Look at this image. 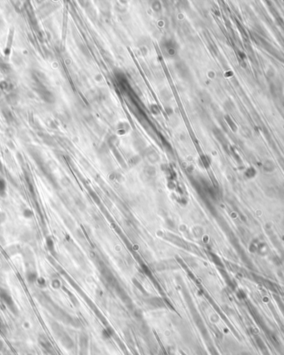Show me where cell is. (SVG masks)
Masks as SVG:
<instances>
[{
    "label": "cell",
    "instance_id": "obj_1",
    "mask_svg": "<svg viewBox=\"0 0 284 355\" xmlns=\"http://www.w3.org/2000/svg\"><path fill=\"white\" fill-rule=\"evenodd\" d=\"M3 348V343L0 340V350L2 349Z\"/></svg>",
    "mask_w": 284,
    "mask_h": 355
}]
</instances>
